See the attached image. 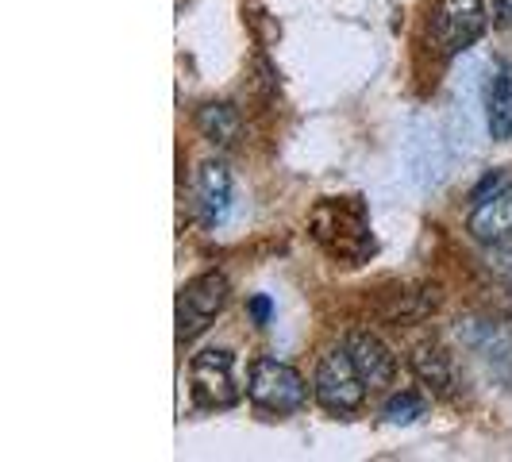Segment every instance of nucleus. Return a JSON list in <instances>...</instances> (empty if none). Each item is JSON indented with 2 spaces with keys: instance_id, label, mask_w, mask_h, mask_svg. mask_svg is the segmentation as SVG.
<instances>
[{
  "instance_id": "1",
  "label": "nucleus",
  "mask_w": 512,
  "mask_h": 462,
  "mask_svg": "<svg viewBox=\"0 0 512 462\" xmlns=\"http://www.w3.org/2000/svg\"><path fill=\"white\" fill-rule=\"evenodd\" d=\"M312 239L343 262H366L374 255V235H370V216L362 197H328L312 208Z\"/></svg>"
},
{
  "instance_id": "2",
  "label": "nucleus",
  "mask_w": 512,
  "mask_h": 462,
  "mask_svg": "<svg viewBox=\"0 0 512 462\" xmlns=\"http://www.w3.org/2000/svg\"><path fill=\"white\" fill-rule=\"evenodd\" d=\"M247 397H251L262 412L289 416V412L305 409L308 385H305V378L289 366V362L258 359L255 366H251V378H247Z\"/></svg>"
},
{
  "instance_id": "3",
  "label": "nucleus",
  "mask_w": 512,
  "mask_h": 462,
  "mask_svg": "<svg viewBox=\"0 0 512 462\" xmlns=\"http://www.w3.org/2000/svg\"><path fill=\"white\" fill-rule=\"evenodd\" d=\"M312 393L316 401L328 412H355L366 397V382H362L359 366L351 359L347 343L343 347H332L320 366H316V378H312Z\"/></svg>"
},
{
  "instance_id": "4",
  "label": "nucleus",
  "mask_w": 512,
  "mask_h": 462,
  "mask_svg": "<svg viewBox=\"0 0 512 462\" xmlns=\"http://www.w3.org/2000/svg\"><path fill=\"white\" fill-rule=\"evenodd\" d=\"M231 297V285L224 274H216V270H208L201 278H193V282L181 289L178 297V339L181 343H189V339H197L201 332H208V324L224 312Z\"/></svg>"
},
{
  "instance_id": "5",
  "label": "nucleus",
  "mask_w": 512,
  "mask_h": 462,
  "mask_svg": "<svg viewBox=\"0 0 512 462\" xmlns=\"http://www.w3.org/2000/svg\"><path fill=\"white\" fill-rule=\"evenodd\" d=\"M432 47L443 58L466 51L486 31V4L482 0H439L432 8Z\"/></svg>"
},
{
  "instance_id": "6",
  "label": "nucleus",
  "mask_w": 512,
  "mask_h": 462,
  "mask_svg": "<svg viewBox=\"0 0 512 462\" xmlns=\"http://www.w3.org/2000/svg\"><path fill=\"white\" fill-rule=\"evenodd\" d=\"M189 389L201 409H231L239 405V385H235V359L231 351L208 347L189 362Z\"/></svg>"
},
{
  "instance_id": "7",
  "label": "nucleus",
  "mask_w": 512,
  "mask_h": 462,
  "mask_svg": "<svg viewBox=\"0 0 512 462\" xmlns=\"http://www.w3.org/2000/svg\"><path fill=\"white\" fill-rule=\"evenodd\" d=\"M347 351H351V359L359 366L366 389H389L393 385V378H397V359L389 355V347L374 332L355 328V332L347 335Z\"/></svg>"
},
{
  "instance_id": "8",
  "label": "nucleus",
  "mask_w": 512,
  "mask_h": 462,
  "mask_svg": "<svg viewBox=\"0 0 512 462\" xmlns=\"http://www.w3.org/2000/svg\"><path fill=\"white\" fill-rule=\"evenodd\" d=\"M231 208V174L224 162H205L197 170V216L205 228H220Z\"/></svg>"
},
{
  "instance_id": "9",
  "label": "nucleus",
  "mask_w": 512,
  "mask_h": 462,
  "mask_svg": "<svg viewBox=\"0 0 512 462\" xmlns=\"http://www.w3.org/2000/svg\"><path fill=\"white\" fill-rule=\"evenodd\" d=\"M482 270V289H486L489 305L501 316H512V239L509 243H486V251L478 258Z\"/></svg>"
},
{
  "instance_id": "10",
  "label": "nucleus",
  "mask_w": 512,
  "mask_h": 462,
  "mask_svg": "<svg viewBox=\"0 0 512 462\" xmlns=\"http://www.w3.org/2000/svg\"><path fill=\"white\" fill-rule=\"evenodd\" d=\"M470 235L478 243H509L512 239V185L489 197L470 216Z\"/></svg>"
},
{
  "instance_id": "11",
  "label": "nucleus",
  "mask_w": 512,
  "mask_h": 462,
  "mask_svg": "<svg viewBox=\"0 0 512 462\" xmlns=\"http://www.w3.org/2000/svg\"><path fill=\"white\" fill-rule=\"evenodd\" d=\"M409 366H412V374L428 385V389H436V393H451L455 382H459V374H455V355H451L443 343H420V347H412Z\"/></svg>"
},
{
  "instance_id": "12",
  "label": "nucleus",
  "mask_w": 512,
  "mask_h": 462,
  "mask_svg": "<svg viewBox=\"0 0 512 462\" xmlns=\"http://www.w3.org/2000/svg\"><path fill=\"white\" fill-rule=\"evenodd\" d=\"M486 116H489V135L493 139H512V74L509 62H493L489 70V89H486Z\"/></svg>"
},
{
  "instance_id": "13",
  "label": "nucleus",
  "mask_w": 512,
  "mask_h": 462,
  "mask_svg": "<svg viewBox=\"0 0 512 462\" xmlns=\"http://www.w3.org/2000/svg\"><path fill=\"white\" fill-rule=\"evenodd\" d=\"M197 131L205 135L212 147H231L239 139V131H243V116H239L235 104L212 101L197 112Z\"/></svg>"
},
{
  "instance_id": "14",
  "label": "nucleus",
  "mask_w": 512,
  "mask_h": 462,
  "mask_svg": "<svg viewBox=\"0 0 512 462\" xmlns=\"http://www.w3.org/2000/svg\"><path fill=\"white\" fill-rule=\"evenodd\" d=\"M416 416H424V401L416 393H397L385 401V420L389 424H412Z\"/></svg>"
},
{
  "instance_id": "15",
  "label": "nucleus",
  "mask_w": 512,
  "mask_h": 462,
  "mask_svg": "<svg viewBox=\"0 0 512 462\" xmlns=\"http://www.w3.org/2000/svg\"><path fill=\"white\" fill-rule=\"evenodd\" d=\"M505 189V170H489L486 178L474 185V193H470V201L474 205H482V201H489V197H497Z\"/></svg>"
},
{
  "instance_id": "16",
  "label": "nucleus",
  "mask_w": 512,
  "mask_h": 462,
  "mask_svg": "<svg viewBox=\"0 0 512 462\" xmlns=\"http://www.w3.org/2000/svg\"><path fill=\"white\" fill-rule=\"evenodd\" d=\"M247 312H251V320H255L258 328H266V324H270V316H274V305H270V297H266V293H258V297L247 301Z\"/></svg>"
},
{
  "instance_id": "17",
  "label": "nucleus",
  "mask_w": 512,
  "mask_h": 462,
  "mask_svg": "<svg viewBox=\"0 0 512 462\" xmlns=\"http://www.w3.org/2000/svg\"><path fill=\"white\" fill-rule=\"evenodd\" d=\"M497 4V24L509 27L512 24V0H493Z\"/></svg>"
}]
</instances>
